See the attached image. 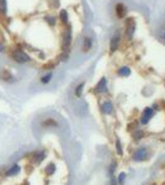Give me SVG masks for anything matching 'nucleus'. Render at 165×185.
I'll return each instance as SVG.
<instances>
[{
  "instance_id": "obj_1",
  "label": "nucleus",
  "mask_w": 165,
  "mask_h": 185,
  "mask_svg": "<svg viewBox=\"0 0 165 185\" xmlns=\"http://www.w3.org/2000/svg\"><path fill=\"white\" fill-rule=\"evenodd\" d=\"M12 58L15 59L17 63H26L30 59L29 56H27L24 51H20V49L14 51V52H12Z\"/></svg>"
},
{
  "instance_id": "obj_2",
  "label": "nucleus",
  "mask_w": 165,
  "mask_h": 185,
  "mask_svg": "<svg viewBox=\"0 0 165 185\" xmlns=\"http://www.w3.org/2000/svg\"><path fill=\"white\" fill-rule=\"evenodd\" d=\"M152 116H153V110L150 109V108L145 109V110H144V112H143V115H142V119H140L142 123H147L150 119H152Z\"/></svg>"
},
{
  "instance_id": "obj_3",
  "label": "nucleus",
  "mask_w": 165,
  "mask_h": 185,
  "mask_svg": "<svg viewBox=\"0 0 165 185\" xmlns=\"http://www.w3.org/2000/svg\"><path fill=\"white\" fill-rule=\"evenodd\" d=\"M145 157H147V151H145V148H139V149L134 153V159H136V160L144 159Z\"/></svg>"
},
{
  "instance_id": "obj_4",
  "label": "nucleus",
  "mask_w": 165,
  "mask_h": 185,
  "mask_svg": "<svg viewBox=\"0 0 165 185\" xmlns=\"http://www.w3.org/2000/svg\"><path fill=\"white\" fill-rule=\"evenodd\" d=\"M63 47L64 48H68V46L70 45V30H67L65 34H64V37H63Z\"/></svg>"
},
{
  "instance_id": "obj_5",
  "label": "nucleus",
  "mask_w": 165,
  "mask_h": 185,
  "mask_svg": "<svg viewBox=\"0 0 165 185\" xmlns=\"http://www.w3.org/2000/svg\"><path fill=\"white\" fill-rule=\"evenodd\" d=\"M116 12H117V16L118 17H123L126 15V8L122 5V4H117L116 5Z\"/></svg>"
},
{
  "instance_id": "obj_6",
  "label": "nucleus",
  "mask_w": 165,
  "mask_h": 185,
  "mask_svg": "<svg viewBox=\"0 0 165 185\" xmlns=\"http://www.w3.org/2000/svg\"><path fill=\"white\" fill-rule=\"evenodd\" d=\"M118 42H120V36L116 35L111 40V46H110V48H111V52H115V51L117 49V46H118Z\"/></svg>"
},
{
  "instance_id": "obj_7",
  "label": "nucleus",
  "mask_w": 165,
  "mask_h": 185,
  "mask_svg": "<svg viewBox=\"0 0 165 185\" xmlns=\"http://www.w3.org/2000/svg\"><path fill=\"white\" fill-rule=\"evenodd\" d=\"M106 90V79H102L99 82V84L96 85V91H99V92H102Z\"/></svg>"
},
{
  "instance_id": "obj_8",
  "label": "nucleus",
  "mask_w": 165,
  "mask_h": 185,
  "mask_svg": "<svg viewBox=\"0 0 165 185\" xmlns=\"http://www.w3.org/2000/svg\"><path fill=\"white\" fill-rule=\"evenodd\" d=\"M91 45H93L91 40L89 38V37H85L84 38V45H82V49H84L85 52H88V51L91 48Z\"/></svg>"
},
{
  "instance_id": "obj_9",
  "label": "nucleus",
  "mask_w": 165,
  "mask_h": 185,
  "mask_svg": "<svg viewBox=\"0 0 165 185\" xmlns=\"http://www.w3.org/2000/svg\"><path fill=\"white\" fill-rule=\"evenodd\" d=\"M112 104L111 103H108V101H106V103H104L102 104V111L105 114H110L112 111Z\"/></svg>"
},
{
  "instance_id": "obj_10",
  "label": "nucleus",
  "mask_w": 165,
  "mask_h": 185,
  "mask_svg": "<svg viewBox=\"0 0 165 185\" xmlns=\"http://www.w3.org/2000/svg\"><path fill=\"white\" fill-rule=\"evenodd\" d=\"M133 31H134V24L133 21H132V18H130V21H128V37H132V35H133Z\"/></svg>"
},
{
  "instance_id": "obj_11",
  "label": "nucleus",
  "mask_w": 165,
  "mask_h": 185,
  "mask_svg": "<svg viewBox=\"0 0 165 185\" xmlns=\"http://www.w3.org/2000/svg\"><path fill=\"white\" fill-rule=\"evenodd\" d=\"M120 75H122V77H128L131 74V69L128 68V67H123V68H121L120 69Z\"/></svg>"
},
{
  "instance_id": "obj_12",
  "label": "nucleus",
  "mask_w": 165,
  "mask_h": 185,
  "mask_svg": "<svg viewBox=\"0 0 165 185\" xmlns=\"http://www.w3.org/2000/svg\"><path fill=\"white\" fill-rule=\"evenodd\" d=\"M19 170H20V166L19 165H14L12 168L6 173V175H15L17 172H19Z\"/></svg>"
},
{
  "instance_id": "obj_13",
  "label": "nucleus",
  "mask_w": 165,
  "mask_h": 185,
  "mask_svg": "<svg viewBox=\"0 0 165 185\" xmlns=\"http://www.w3.org/2000/svg\"><path fill=\"white\" fill-rule=\"evenodd\" d=\"M0 12L1 14L6 12V0H0Z\"/></svg>"
},
{
  "instance_id": "obj_14",
  "label": "nucleus",
  "mask_w": 165,
  "mask_h": 185,
  "mask_svg": "<svg viewBox=\"0 0 165 185\" xmlns=\"http://www.w3.org/2000/svg\"><path fill=\"white\" fill-rule=\"evenodd\" d=\"M82 88H84V83H82V84H80V85H78V88H76V90H75V95L78 96V98H80V96H81Z\"/></svg>"
},
{
  "instance_id": "obj_15",
  "label": "nucleus",
  "mask_w": 165,
  "mask_h": 185,
  "mask_svg": "<svg viewBox=\"0 0 165 185\" xmlns=\"http://www.w3.org/2000/svg\"><path fill=\"white\" fill-rule=\"evenodd\" d=\"M61 17H62V21L64 22V24H67V21H68V16H67V11H62L61 12Z\"/></svg>"
},
{
  "instance_id": "obj_16",
  "label": "nucleus",
  "mask_w": 165,
  "mask_h": 185,
  "mask_svg": "<svg viewBox=\"0 0 165 185\" xmlns=\"http://www.w3.org/2000/svg\"><path fill=\"white\" fill-rule=\"evenodd\" d=\"M46 172H47V174H53L54 173V165L53 164H49L48 166H47V170H46Z\"/></svg>"
},
{
  "instance_id": "obj_17",
  "label": "nucleus",
  "mask_w": 165,
  "mask_h": 185,
  "mask_svg": "<svg viewBox=\"0 0 165 185\" xmlns=\"http://www.w3.org/2000/svg\"><path fill=\"white\" fill-rule=\"evenodd\" d=\"M51 78H52V74L49 73V74H47L46 77H43V78H42V83H48L49 80H51Z\"/></svg>"
},
{
  "instance_id": "obj_18",
  "label": "nucleus",
  "mask_w": 165,
  "mask_h": 185,
  "mask_svg": "<svg viewBox=\"0 0 165 185\" xmlns=\"http://www.w3.org/2000/svg\"><path fill=\"white\" fill-rule=\"evenodd\" d=\"M43 125H44V126H48V125H49V126H56L57 123L54 122V121H52V120H48V121H46Z\"/></svg>"
},
{
  "instance_id": "obj_19",
  "label": "nucleus",
  "mask_w": 165,
  "mask_h": 185,
  "mask_svg": "<svg viewBox=\"0 0 165 185\" xmlns=\"http://www.w3.org/2000/svg\"><path fill=\"white\" fill-rule=\"evenodd\" d=\"M116 146H117V153L118 154H122V148H121V145H120V141L116 142Z\"/></svg>"
},
{
  "instance_id": "obj_20",
  "label": "nucleus",
  "mask_w": 165,
  "mask_h": 185,
  "mask_svg": "<svg viewBox=\"0 0 165 185\" xmlns=\"http://www.w3.org/2000/svg\"><path fill=\"white\" fill-rule=\"evenodd\" d=\"M143 135H144V133L142 132V131H139V132H137V133H134V138H136V140H139L140 137H143Z\"/></svg>"
},
{
  "instance_id": "obj_21",
  "label": "nucleus",
  "mask_w": 165,
  "mask_h": 185,
  "mask_svg": "<svg viewBox=\"0 0 165 185\" xmlns=\"http://www.w3.org/2000/svg\"><path fill=\"white\" fill-rule=\"evenodd\" d=\"M43 157H44V153H40V154L37 156V159H36V162H42Z\"/></svg>"
},
{
  "instance_id": "obj_22",
  "label": "nucleus",
  "mask_w": 165,
  "mask_h": 185,
  "mask_svg": "<svg viewBox=\"0 0 165 185\" xmlns=\"http://www.w3.org/2000/svg\"><path fill=\"white\" fill-rule=\"evenodd\" d=\"M118 178H120V183H122L123 180H125V174L121 173V174H120V177H118Z\"/></svg>"
},
{
  "instance_id": "obj_23",
  "label": "nucleus",
  "mask_w": 165,
  "mask_h": 185,
  "mask_svg": "<svg viewBox=\"0 0 165 185\" xmlns=\"http://www.w3.org/2000/svg\"><path fill=\"white\" fill-rule=\"evenodd\" d=\"M47 20H48V22H51V24H54V18L53 17H47Z\"/></svg>"
},
{
  "instance_id": "obj_24",
  "label": "nucleus",
  "mask_w": 165,
  "mask_h": 185,
  "mask_svg": "<svg viewBox=\"0 0 165 185\" xmlns=\"http://www.w3.org/2000/svg\"><path fill=\"white\" fill-rule=\"evenodd\" d=\"M162 36H163V38H164V40H165V30H164V31H163V35H162Z\"/></svg>"
}]
</instances>
